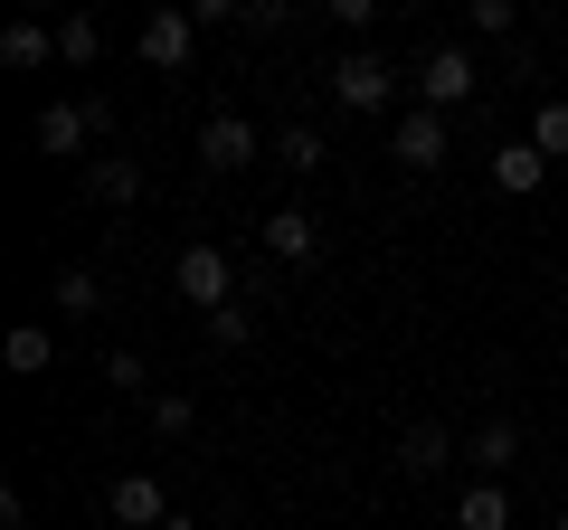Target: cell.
<instances>
[{
  "label": "cell",
  "mask_w": 568,
  "mask_h": 530,
  "mask_svg": "<svg viewBox=\"0 0 568 530\" xmlns=\"http://www.w3.org/2000/svg\"><path fill=\"white\" fill-rule=\"evenodd\" d=\"M388 95H398V67H388L379 48H342V58H332V104H342V114H388Z\"/></svg>",
  "instance_id": "6da1fadb"
},
{
  "label": "cell",
  "mask_w": 568,
  "mask_h": 530,
  "mask_svg": "<svg viewBox=\"0 0 568 530\" xmlns=\"http://www.w3.org/2000/svg\"><path fill=\"white\" fill-rule=\"evenodd\" d=\"M171 285H181V304L219 313V304H237V256H227L219 237H200V246H181V265H171Z\"/></svg>",
  "instance_id": "7a4b0ae2"
},
{
  "label": "cell",
  "mask_w": 568,
  "mask_h": 530,
  "mask_svg": "<svg viewBox=\"0 0 568 530\" xmlns=\"http://www.w3.org/2000/svg\"><path fill=\"white\" fill-rule=\"evenodd\" d=\"M133 58L152 67V77H190V58H200V20H190V0H181V10H152V20L133 29Z\"/></svg>",
  "instance_id": "3957f363"
},
{
  "label": "cell",
  "mask_w": 568,
  "mask_h": 530,
  "mask_svg": "<svg viewBox=\"0 0 568 530\" xmlns=\"http://www.w3.org/2000/svg\"><path fill=\"white\" fill-rule=\"evenodd\" d=\"M407 85H417V104H426V114H455V104H474V95H484V67H474L465 48H426Z\"/></svg>",
  "instance_id": "277c9868"
},
{
  "label": "cell",
  "mask_w": 568,
  "mask_h": 530,
  "mask_svg": "<svg viewBox=\"0 0 568 530\" xmlns=\"http://www.w3.org/2000/svg\"><path fill=\"white\" fill-rule=\"evenodd\" d=\"M446 114H426V104H417V114H398V123H388V162H398V171H446Z\"/></svg>",
  "instance_id": "5b68a950"
},
{
  "label": "cell",
  "mask_w": 568,
  "mask_h": 530,
  "mask_svg": "<svg viewBox=\"0 0 568 530\" xmlns=\"http://www.w3.org/2000/svg\"><path fill=\"white\" fill-rule=\"evenodd\" d=\"M446 465H465V446H455V427H446V417H417V427L398 436V473H407V483H436Z\"/></svg>",
  "instance_id": "8992f818"
},
{
  "label": "cell",
  "mask_w": 568,
  "mask_h": 530,
  "mask_svg": "<svg viewBox=\"0 0 568 530\" xmlns=\"http://www.w3.org/2000/svg\"><path fill=\"white\" fill-rule=\"evenodd\" d=\"M246 162H256V123L219 104V114L200 123V171H246Z\"/></svg>",
  "instance_id": "52a82bcc"
},
{
  "label": "cell",
  "mask_w": 568,
  "mask_h": 530,
  "mask_svg": "<svg viewBox=\"0 0 568 530\" xmlns=\"http://www.w3.org/2000/svg\"><path fill=\"white\" fill-rule=\"evenodd\" d=\"M256 237H265V256H275V265H313V256H323V227H313V208H294V200H284Z\"/></svg>",
  "instance_id": "ba28073f"
},
{
  "label": "cell",
  "mask_w": 568,
  "mask_h": 530,
  "mask_svg": "<svg viewBox=\"0 0 568 530\" xmlns=\"http://www.w3.org/2000/svg\"><path fill=\"white\" fill-rule=\"evenodd\" d=\"M142 190H152V181H142V162H133V152H95V162H85V200H104V208H133Z\"/></svg>",
  "instance_id": "9c48e42d"
},
{
  "label": "cell",
  "mask_w": 568,
  "mask_h": 530,
  "mask_svg": "<svg viewBox=\"0 0 568 530\" xmlns=\"http://www.w3.org/2000/svg\"><path fill=\"white\" fill-rule=\"evenodd\" d=\"M511 455H521V427H511V417H484V427L465 436V465H474V483H503V473H511Z\"/></svg>",
  "instance_id": "30bf717a"
},
{
  "label": "cell",
  "mask_w": 568,
  "mask_h": 530,
  "mask_svg": "<svg viewBox=\"0 0 568 530\" xmlns=\"http://www.w3.org/2000/svg\"><path fill=\"white\" fill-rule=\"evenodd\" d=\"M104 511H114L123 530H162V521H171V502H162V483H152V473H123V483L104 492Z\"/></svg>",
  "instance_id": "8fae6325"
},
{
  "label": "cell",
  "mask_w": 568,
  "mask_h": 530,
  "mask_svg": "<svg viewBox=\"0 0 568 530\" xmlns=\"http://www.w3.org/2000/svg\"><path fill=\"white\" fill-rule=\"evenodd\" d=\"M540 181H549V152L530 143V133H521V143H503V152H493V190H503V200H530Z\"/></svg>",
  "instance_id": "7c38bea8"
},
{
  "label": "cell",
  "mask_w": 568,
  "mask_h": 530,
  "mask_svg": "<svg viewBox=\"0 0 568 530\" xmlns=\"http://www.w3.org/2000/svg\"><path fill=\"white\" fill-rule=\"evenodd\" d=\"M29 143H39V152H77V143H95V114H85V104H39Z\"/></svg>",
  "instance_id": "4fadbf2b"
},
{
  "label": "cell",
  "mask_w": 568,
  "mask_h": 530,
  "mask_svg": "<svg viewBox=\"0 0 568 530\" xmlns=\"http://www.w3.org/2000/svg\"><path fill=\"white\" fill-rule=\"evenodd\" d=\"M58 58V29L48 20H10L0 29V67H10V77H29V67H48Z\"/></svg>",
  "instance_id": "5bb4252c"
},
{
  "label": "cell",
  "mask_w": 568,
  "mask_h": 530,
  "mask_svg": "<svg viewBox=\"0 0 568 530\" xmlns=\"http://www.w3.org/2000/svg\"><path fill=\"white\" fill-rule=\"evenodd\" d=\"M455 530H511V483H465Z\"/></svg>",
  "instance_id": "9a60e30c"
},
{
  "label": "cell",
  "mask_w": 568,
  "mask_h": 530,
  "mask_svg": "<svg viewBox=\"0 0 568 530\" xmlns=\"http://www.w3.org/2000/svg\"><path fill=\"white\" fill-rule=\"evenodd\" d=\"M0 360L20 369V379H39V369L58 360V332H48V323H20V332H10V342H0Z\"/></svg>",
  "instance_id": "2e32d148"
},
{
  "label": "cell",
  "mask_w": 568,
  "mask_h": 530,
  "mask_svg": "<svg viewBox=\"0 0 568 530\" xmlns=\"http://www.w3.org/2000/svg\"><path fill=\"white\" fill-rule=\"evenodd\" d=\"M85 313H104V275L95 265H67L58 275V323H85Z\"/></svg>",
  "instance_id": "e0dca14e"
},
{
  "label": "cell",
  "mask_w": 568,
  "mask_h": 530,
  "mask_svg": "<svg viewBox=\"0 0 568 530\" xmlns=\"http://www.w3.org/2000/svg\"><path fill=\"white\" fill-rule=\"evenodd\" d=\"M58 58H67V67H95V58H104V20L67 10V20H58Z\"/></svg>",
  "instance_id": "ac0fdd59"
},
{
  "label": "cell",
  "mask_w": 568,
  "mask_h": 530,
  "mask_svg": "<svg viewBox=\"0 0 568 530\" xmlns=\"http://www.w3.org/2000/svg\"><path fill=\"white\" fill-rule=\"evenodd\" d=\"M275 162H284V171H323L332 152H323V133H313V123H284V133H275Z\"/></svg>",
  "instance_id": "d6986e66"
},
{
  "label": "cell",
  "mask_w": 568,
  "mask_h": 530,
  "mask_svg": "<svg viewBox=\"0 0 568 530\" xmlns=\"http://www.w3.org/2000/svg\"><path fill=\"white\" fill-rule=\"evenodd\" d=\"M190 427H200V398H181V388H162V398H152V436H171V446H181Z\"/></svg>",
  "instance_id": "ffe728a7"
},
{
  "label": "cell",
  "mask_w": 568,
  "mask_h": 530,
  "mask_svg": "<svg viewBox=\"0 0 568 530\" xmlns=\"http://www.w3.org/2000/svg\"><path fill=\"white\" fill-rule=\"evenodd\" d=\"M530 143H540L549 162H568V95H549L540 114H530Z\"/></svg>",
  "instance_id": "44dd1931"
},
{
  "label": "cell",
  "mask_w": 568,
  "mask_h": 530,
  "mask_svg": "<svg viewBox=\"0 0 568 530\" xmlns=\"http://www.w3.org/2000/svg\"><path fill=\"white\" fill-rule=\"evenodd\" d=\"M209 342H219V350H246V342H256V313H246V304H219V313H209Z\"/></svg>",
  "instance_id": "7402d4cb"
},
{
  "label": "cell",
  "mask_w": 568,
  "mask_h": 530,
  "mask_svg": "<svg viewBox=\"0 0 568 530\" xmlns=\"http://www.w3.org/2000/svg\"><path fill=\"white\" fill-rule=\"evenodd\" d=\"M465 29H474V39H511L521 20H511V0H474V10H465Z\"/></svg>",
  "instance_id": "603a6c76"
},
{
  "label": "cell",
  "mask_w": 568,
  "mask_h": 530,
  "mask_svg": "<svg viewBox=\"0 0 568 530\" xmlns=\"http://www.w3.org/2000/svg\"><path fill=\"white\" fill-rule=\"evenodd\" d=\"M104 388H123V398H142V388H152V369H142L133 350H114V360H104Z\"/></svg>",
  "instance_id": "cb8c5ba5"
},
{
  "label": "cell",
  "mask_w": 568,
  "mask_h": 530,
  "mask_svg": "<svg viewBox=\"0 0 568 530\" xmlns=\"http://www.w3.org/2000/svg\"><path fill=\"white\" fill-rule=\"evenodd\" d=\"M246 29H256V39H284V29H294V10H284V0H246Z\"/></svg>",
  "instance_id": "d4e9b609"
},
{
  "label": "cell",
  "mask_w": 568,
  "mask_h": 530,
  "mask_svg": "<svg viewBox=\"0 0 568 530\" xmlns=\"http://www.w3.org/2000/svg\"><path fill=\"white\" fill-rule=\"evenodd\" d=\"M332 20H342V29H351V39H361V48H369V20H379V0H332Z\"/></svg>",
  "instance_id": "484cf974"
},
{
  "label": "cell",
  "mask_w": 568,
  "mask_h": 530,
  "mask_svg": "<svg viewBox=\"0 0 568 530\" xmlns=\"http://www.w3.org/2000/svg\"><path fill=\"white\" fill-rule=\"evenodd\" d=\"M190 20H200V39H209V29H227V20H246V10H237V0H190Z\"/></svg>",
  "instance_id": "4316f807"
},
{
  "label": "cell",
  "mask_w": 568,
  "mask_h": 530,
  "mask_svg": "<svg viewBox=\"0 0 568 530\" xmlns=\"http://www.w3.org/2000/svg\"><path fill=\"white\" fill-rule=\"evenodd\" d=\"M162 530H200V521H190V511H171V521H162Z\"/></svg>",
  "instance_id": "83f0119b"
},
{
  "label": "cell",
  "mask_w": 568,
  "mask_h": 530,
  "mask_svg": "<svg viewBox=\"0 0 568 530\" xmlns=\"http://www.w3.org/2000/svg\"><path fill=\"white\" fill-rule=\"evenodd\" d=\"M549 530H568V511H559V521H549Z\"/></svg>",
  "instance_id": "f1b7e54d"
}]
</instances>
